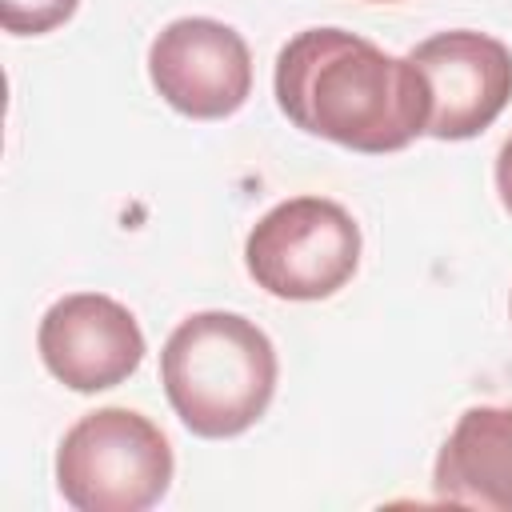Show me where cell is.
<instances>
[{"label":"cell","instance_id":"6da1fadb","mask_svg":"<svg viewBox=\"0 0 512 512\" xmlns=\"http://www.w3.org/2000/svg\"><path fill=\"white\" fill-rule=\"evenodd\" d=\"M280 112L308 136L384 156L428 128V92L408 56L348 28H304L276 52Z\"/></svg>","mask_w":512,"mask_h":512},{"label":"cell","instance_id":"7a4b0ae2","mask_svg":"<svg viewBox=\"0 0 512 512\" xmlns=\"http://www.w3.org/2000/svg\"><path fill=\"white\" fill-rule=\"evenodd\" d=\"M276 348L240 312H192L160 348V384L192 436L228 440L248 432L276 396Z\"/></svg>","mask_w":512,"mask_h":512},{"label":"cell","instance_id":"3957f363","mask_svg":"<svg viewBox=\"0 0 512 512\" xmlns=\"http://www.w3.org/2000/svg\"><path fill=\"white\" fill-rule=\"evenodd\" d=\"M168 436L132 408L80 416L56 448V488L76 512H144L172 484Z\"/></svg>","mask_w":512,"mask_h":512},{"label":"cell","instance_id":"277c9868","mask_svg":"<svg viewBox=\"0 0 512 512\" xmlns=\"http://www.w3.org/2000/svg\"><path fill=\"white\" fill-rule=\"evenodd\" d=\"M360 224L328 196H292L268 208L248 240L244 268L276 300H324L360 268Z\"/></svg>","mask_w":512,"mask_h":512},{"label":"cell","instance_id":"5b68a950","mask_svg":"<svg viewBox=\"0 0 512 512\" xmlns=\"http://www.w3.org/2000/svg\"><path fill=\"white\" fill-rule=\"evenodd\" d=\"M408 60L428 92L432 140H472L512 100V48L476 28H448L420 40Z\"/></svg>","mask_w":512,"mask_h":512},{"label":"cell","instance_id":"8992f818","mask_svg":"<svg viewBox=\"0 0 512 512\" xmlns=\"http://www.w3.org/2000/svg\"><path fill=\"white\" fill-rule=\"evenodd\" d=\"M148 80L180 116L224 120L252 96V52L224 20L180 16L156 32L148 48Z\"/></svg>","mask_w":512,"mask_h":512},{"label":"cell","instance_id":"52a82bcc","mask_svg":"<svg viewBox=\"0 0 512 512\" xmlns=\"http://www.w3.org/2000/svg\"><path fill=\"white\" fill-rule=\"evenodd\" d=\"M36 348L64 388L104 392L140 368L144 332L120 300L104 292H72L40 316Z\"/></svg>","mask_w":512,"mask_h":512},{"label":"cell","instance_id":"ba28073f","mask_svg":"<svg viewBox=\"0 0 512 512\" xmlns=\"http://www.w3.org/2000/svg\"><path fill=\"white\" fill-rule=\"evenodd\" d=\"M436 500L512 512V404L464 408L432 468Z\"/></svg>","mask_w":512,"mask_h":512},{"label":"cell","instance_id":"9c48e42d","mask_svg":"<svg viewBox=\"0 0 512 512\" xmlns=\"http://www.w3.org/2000/svg\"><path fill=\"white\" fill-rule=\"evenodd\" d=\"M80 0H0V24L12 36H44L72 20Z\"/></svg>","mask_w":512,"mask_h":512},{"label":"cell","instance_id":"30bf717a","mask_svg":"<svg viewBox=\"0 0 512 512\" xmlns=\"http://www.w3.org/2000/svg\"><path fill=\"white\" fill-rule=\"evenodd\" d=\"M496 192H500V204L512 212V136L500 144V156H496Z\"/></svg>","mask_w":512,"mask_h":512},{"label":"cell","instance_id":"8fae6325","mask_svg":"<svg viewBox=\"0 0 512 512\" xmlns=\"http://www.w3.org/2000/svg\"><path fill=\"white\" fill-rule=\"evenodd\" d=\"M372 4H392V0H372Z\"/></svg>","mask_w":512,"mask_h":512},{"label":"cell","instance_id":"7c38bea8","mask_svg":"<svg viewBox=\"0 0 512 512\" xmlns=\"http://www.w3.org/2000/svg\"><path fill=\"white\" fill-rule=\"evenodd\" d=\"M508 308H512V300H508Z\"/></svg>","mask_w":512,"mask_h":512}]
</instances>
